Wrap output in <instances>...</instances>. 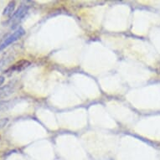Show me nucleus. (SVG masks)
Wrapping results in <instances>:
<instances>
[{
  "label": "nucleus",
  "mask_w": 160,
  "mask_h": 160,
  "mask_svg": "<svg viewBox=\"0 0 160 160\" xmlns=\"http://www.w3.org/2000/svg\"><path fill=\"white\" fill-rule=\"evenodd\" d=\"M24 34V29H23V28H21V27L18 28L15 31H13L10 35H8V36L3 40V42L0 44V51L4 50L7 46L11 45L12 43L15 42L16 40H18V39H20Z\"/></svg>",
  "instance_id": "nucleus-1"
},
{
  "label": "nucleus",
  "mask_w": 160,
  "mask_h": 160,
  "mask_svg": "<svg viewBox=\"0 0 160 160\" xmlns=\"http://www.w3.org/2000/svg\"><path fill=\"white\" fill-rule=\"evenodd\" d=\"M28 11H29V7L28 6L22 5L20 8H18V9L16 11L15 13H13V14L10 18V20H9L12 28H14L19 22L21 21L24 16L26 15Z\"/></svg>",
  "instance_id": "nucleus-2"
},
{
  "label": "nucleus",
  "mask_w": 160,
  "mask_h": 160,
  "mask_svg": "<svg viewBox=\"0 0 160 160\" xmlns=\"http://www.w3.org/2000/svg\"><path fill=\"white\" fill-rule=\"evenodd\" d=\"M30 66V62L27 60H20V61H17L15 64H13V66H10L9 68L7 70V72H13V71H24V69L29 67Z\"/></svg>",
  "instance_id": "nucleus-3"
},
{
  "label": "nucleus",
  "mask_w": 160,
  "mask_h": 160,
  "mask_svg": "<svg viewBox=\"0 0 160 160\" xmlns=\"http://www.w3.org/2000/svg\"><path fill=\"white\" fill-rule=\"evenodd\" d=\"M14 89H15L14 84H8L3 87H0V99L10 96L12 93H13Z\"/></svg>",
  "instance_id": "nucleus-4"
},
{
  "label": "nucleus",
  "mask_w": 160,
  "mask_h": 160,
  "mask_svg": "<svg viewBox=\"0 0 160 160\" xmlns=\"http://www.w3.org/2000/svg\"><path fill=\"white\" fill-rule=\"evenodd\" d=\"M14 8H15V2L14 1H11L8 3V5L6 6V8L3 10V14L4 16H11L13 14L14 12Z\"/></svg>",
  "instance_id": "nucleus-5"
},
{
  "label": "nucleus",
  "mask_w": 160,
  "mask_h": 160,
  "mask_svg": "<svg viewBox=\"0 0 160 160\" xmlns=\"http://www.w3.org/2000/svg\"><path fill=\"white\" fill-rule=\"evenodd\" d=\"M9 61H10V59H9V58H2V59L0 60V71H1L3 66H5Z\"/></svg>",
  "instance_id": "nucleus-6"
},
{
  "label": "nucleus",
  "mask_w": 160,
  "mask_h": 160,
  "mask_svg": "<svg viewBox=\"0 0 160 160\" xmlns=\"http://www.w3.org/2000/svg\"><path fill=\"white\" fill-rule=\"evenodd\" d=\"M8 118H2L0 119V128H3L6 124L8 123Z\"/></svg>",
  "instance_id": "nucleus-7"
},
{
  "label": "nucleus",
  "mask_w": 160,
  "mask_h": 160,
  "mask_svg": "<svg viewBox=\"0 0 160 160\" xmlns=\"http://www.w3.org/2000/svg\"><path fill=\"white\" fill-rule=\"evenodd\" d=\"M4 80H5V79H4V77H3V76H0V87H1V86L3 84V82H4Z\"/></svg>",
  "instance_id": "nucleus-8"
}]
</instances>
